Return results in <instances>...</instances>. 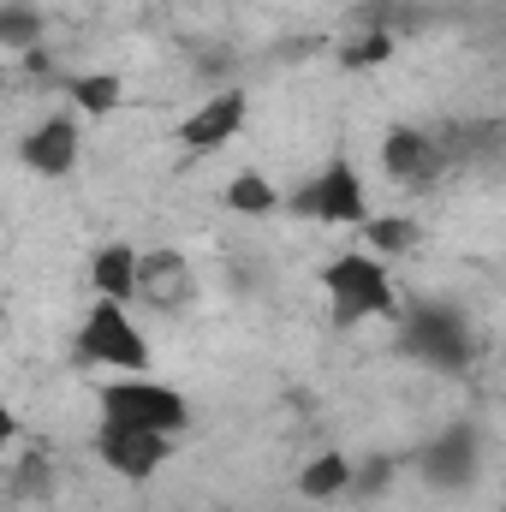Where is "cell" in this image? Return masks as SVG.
Instances as JSON below:
<instances>
[{"mask_svg": "<svg viewBox=\"0 0 506 512\" xmlns=\"http://www.w3.org/2000/svg\"><path fill=\"white\" fill-rule=\"evenodd\" d=\"M322 292H328V322L340 334L364 328V322H393L405 304H399V286H393V268L370 251H334L322 262Z\"/></svg>", "mask_w": 506, "mask_h": 512, "instance_id": "cell-1", "label": "cell"}, {"mask_svg": "<svg viewBox=\"0 0 506 512\" xmlns=\"http://www.w3.org/2000/svg\"><path fill=\"white\" fill-rule=\"evenodd\" d=\"M393 328H399V352L417 358V364H429V370H441V376H459L477 358V334H471V316L459 304L417 298L411 310L393 316Z\"/></svg>", "mask_w": 506, "mask_h": 512, "instance_id": "cell-2", "label": "cell"}, {"mask_svg": "<svg viewBox=\"0 0 506 512\" xmlns=\"http://www.w3.org/2000/svg\"><path fill=\"white\" fill-rule=\"evenodd\" d=\"M72 358L96 364V370H114V376H149V364H155L149 334L137 328V316L126 304H108V298H96L84 310V322L72 334Z\"/></svg>", "mask_w": 506, "mask_h": 512, "instance_id": "cell-3", "label": "cell"}, {"mask_svg": "<svg viewBox=\"0 0 506 512\" xmlns=\"http://www.w3.org/2000/svg\"><path fill=\"white\" fill-rule=\"evenodd\" d=\"M96 411H102V423L155 429V435H173V441L191 429V399L179 387L155 382V376H108L96 387Z\"/></svg>", "mask_w": 506, "mask_h": 512, "instance_id": "cell-4", "label": "cell"}, {"mask_svg": "<svg viewBox=\"0 0 506 512\" xmlns=\"http://www.w3.org/2000/svg\"><path fill=\"white\" fill-rule=\"evenodd\" d=\"M280 215H298V221H316V227H358L370 215V185L364 173L352 167V155H328L322 173H310Z\"/></svg>", "mask_w": 506, "mask_h": 512, "instance_id": "cell-5", "label": "cell"}, {"mask_svg": "<svg viewBox=\"0 0 506 512\" xmlns=\"http://www.w3.org/2000/svg\"><path fill=\"white\" fill-rule=\"evenodd\" d=\"M417 477L429 483V489H471L477 477H483V435L471 429V423H447L441 435H429L423 447H417Z\"/></svg>", "mask_w": 506, "mask_h": 512, "instance_id": "cell-6", "label": "cell"}, {"mask_svg": "<svg viewBox=\"0 0 506 512\" xmlns=\"http://www.w3.org/2000/svg\"><path fill=\"white\" fill-rule=\"evenodd\" d=\"M251 120V96L239 90V84H221V90H209L179 126H173V143L185 149V155H215V149H227L239 131Z\"/></svg>", "mask_w": 506, "mask_h": 512, "instance_id": "cell-7", "label": "cell"}, {"mask_svg": "<svg viewBox=\"0 0 506 512\" xmlns=\"http://www.w3.org/2000/svg\"><path fill=\"white\" fill-rule=\"evenodd\" d=\"M137 304H149L155 316H185L197 304V268L179 245L137 251Z\"/></svg>", "mask_w": 506, "mask_h": 512, "instance_id": "cell-8", "label": "cell"}, {"mask_svg": "<svg viewBox=\"0 0 506 512\" xmlns=\"http://www.w3.org/2000/svg\"><path fill=\"white\" fill-rule=\"evenodd\" d=\"M381 173L399 185V191H411V197H423V191H435L441 179H447V167H441V155H435V137L429 126H387L381 131Z\"/></svg>", "mask_w": 506, "mask_h": 512, "instance_id": "cell-9", "label": "cell"}, {"mask_svg": "<svg viewBox=\"0 0 506 512\" xmlns=\"http://www.w3.org/2000/svg\"><path fill=\"white\" fill-rule=\"evenodd\" d=\"M96 459H102L120 483H149V477L173 459V435L126 429V423H102V429H96Z\"/></svg>", "mask_w": 506, "mask_h": 512, "instance_id": "cell-10", "label": "cell"}, {"mask_svg": "<svg viewBox=\"0 0 506 512\" xmlns=\"http://www.w3.org/2000/svg\"><path fill=\"white\" fill-rule=\"evenodd\" d=\"M84 155V131H78V114H42L36 126L18 137V161L36 173V179H66Z\"/></svg>", "mask_w": 506, "mask_h": 512, "instance_id": "cell-11", "label": "cell"}, {"mask_svg": "<svg viewBox=\"0 0 506 512\" xmlns=\"http://www.w3.org/2000/svg\"><path fill=\"white\" fill-rule=\"evenodd\" d=\"M60 90H66L72 114H84V120H114V114L126 108V78H120L114 66H84V72H66V78H60Z\"/></svg>", "mask_w": 506, "mask_h": 512, "instance_id": "cell-12", "label": "cell"}, {"mask_svg": "<svg viewBox=\"0 0 506 512\" xmlns=\"http://www.w3.org/2000/svg\"><path fill=\"white\" fill-rule=\"evenodd\" d=\"M429 137H435L441 167L459 173V167L495 155V143H501V120H441V126H429Z\"/></svg>", "mask_w": 506, "mask_h": 512, "instance_id": "cell-13", "label": "cell"}, {"mask_svg": "<svg viewBox=\"0 0 506 512\" xmlns=\"http://www.w3.org/2000/svg\"><path fill=\"white\" fill-rule=\"evenodd\" d=\"M90 286H96V298L131 310V304H137V245H126V239L96 245V251H90Z\"/></svg>", "mask_w": 506, "mask_h": 512, "instance_id": "cell-14", "label": "cell"}, {"mask_svg": "<svg viewBox=\"0 0 506 512\" xmlns=\"http://www.w3.org/2000/svg\"><path fill=\"white\" fill-rule=\"evenodd\" d=\"M358 251H370V256H381V262H393V256H411L417 245H423V221L411 215V209H399V215H364L358 221Z\"/></svg>", "mask_w": 506, "mask_h": 512, "instance_id": "cell-15", "label": "cell"}, {"mask_svg": "<svg viewBox=\"0 0 506 512\" xmlns=\"http://www.w3.org/2000/svg\"><path fill=\"white\" fill-rule=\"evenodd\" d=\"M346 483H352V453L322 447V453L304 459V471H298V501H310V507H334V501H346Z\"/></svg>", "mask_w": 506, "mask_h": 512, "instance_id": "cell-16", "label": "cell"}, {"mask_svg": "<svg viewBox=\"0 0 506 512\" xmlns=\"http://www.w3.org/2000/svg\"><path fill=\"white\" fill-rule=\"evenodd\" d=\"M221 203H227L239 221H268V215H280V209H286V191H280L262 167H239V173L227 179Z\"/></svg>", "mask_w": 506, "mask_h": 512, "instance_id": "cell-17", "label": "cell"}, {"mask_svg": "<svg viewBox=\"0 0 506 512\" xmlns=\"http://www.w3.org/2000/svg\"><path fill=\"white\" fill-rule=\"evenodd\" d=\"M405 471V459L399 453H364V459H352V483H346V495L352 501H387V489H393V477Z\"/></svg>", "mask_w": 506, "mask_h": 512, "instance_id": "cell-18", "label": "cell"}, {"mask_svg": "<svg viewBox=\"0 0 506 512\" xmlns=\"http://www.w3.org/2000/svg\"><path fill=\"white\" fill-rule=\"evenodd\" d=\"M399 54V36H381V30H352L340 48H334V66L340 72H376Z\"/></svg>", "mask_w": 506, "mask_h": 512, "instance_id": "cell-19", "label": "cell"}, {"mask_svg": "<svg viewBox=\"0 0 506 512\" xmlns=\"http://www.w3.org/2000/svg\"><path fill=\"white\" fill-rule=\"evenodd\" d=\"M42 36H48V18H42L36 0H0V48L24 54V48H36Z\"/></svg>", "mask_w": 506, "mask_h": 512, "instance_id": "cell-20", "label": "cell"}, {"mask_svg": "<svg viewBox=\"0 0 506 512\" xmlns=\"http://www.w3.org/2000/svg\"><path fill=\"white\" fill-rule=\"evenodd\" d=\"M417 0H352V30H381V36H405L417 24Z\"/></svg>", "mask_w": 506, "mask_h": 512, "instance_id": "cell-21", "label": "cell"}, {"mask_svg": "<svg viewBox=\"0 0 506 512\" xmlns=\"http://www.w3.org/2000/svg\"><path fill=\"white\" fill-rule=\"evenodd\" d=\"M12 495H18V501H48V495H54V459H48L42 447L18 453V465H12Z\"/></svg>", "mask_w": 506, "mask_h": 512, "instance_id": "cell-22", "label": "cell"}, {"mask_svg": "<svg viewBox=\"0 0 506 512\" xmlns=\"http://www.w3.org/2000/svg\"><path fill=\"white\" fill-rule=\"evenodd\" d=\"M18 441V411L6 405V393H0V447H12Z\"/></svg>", "mask_w": 506, "mask_h": 512, "instance_id": "cell-23", "label": "cell"}]
</instances>
